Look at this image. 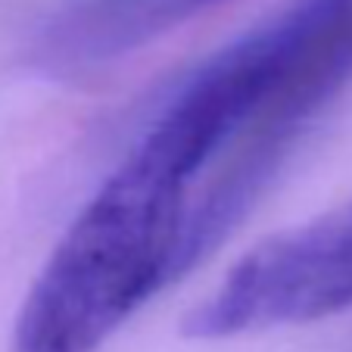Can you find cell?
Masks as SVG:
<instances>
[{"mask_svg": "<svg viewBox=\"0 0 352 352\" xmlns=\"http://www.w3.org/2000/svg\"><path fill=\"white\" fill-rule=\"evenodd\" d=\"M197 184L134 140L78 209L13 324L10 352H100L140 309L181 280Z\"/></svg>", "mask_w": 352, "mask_h": 352, "instance_id": "cell-1", "label": "cell"}, {"mask_svg": "<svg viewBox=\"0 0 352 352\" xmlns=\"http://www.w3.org/2000/svg\"><path fill=\"white\" fill-rule=\"evenodd\" d=\"M246 38L262 97L225 162L234 178L265 193L309 125L352 85V0H293Z\"/></svg>", "mask_w": 352, "mask_h": 352, "instance_id": "cell-2", "label": "cell"}, {"mask_svg": "<svg viewBox=\"0 0 352 352\" xmlns=\"http://www.w3.org/2000/svg\"><path fill=\"white\" fill-rule=\"evenodd\" d=\"M352 309V199L296 228L272 234L184 318L193 340H231L309 324Z\"/></svg>", "mask_w": 352, "mask_h": 352, "instance_id": "cell-3", "label": "cell"}, {"mask_svg": "<svg viewBox=\"0 0 352 352\" xmlns=\"http://www.w3.org/2000/svg\"><path fill=\"white\" fill-rule=\"evenodd\" d=\"M228 0H60L41 22L32 66L75 75L109 66Z\"/></svg>", "mask_w": 352, "mask_h": 352, "instance_id": "cell-4", "label": "cell"}]
</instances>
